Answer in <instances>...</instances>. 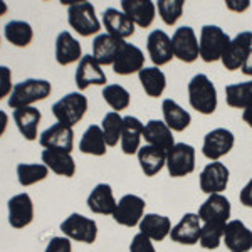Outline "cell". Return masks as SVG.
I'll return each mask as SVG.
<instances>
[{
  "label": "cell",
  "instance_id": "6da1fadb",
  "mask_svg": "<svg viewBox=\"0 0 252 252\" xmlns=\"http://www.w3.org/2000/svg\"><path fill=\"white\" fill-rule=\"evenodd\" d=\"M189 103L200 115H214L219 104L217 89L207 74H195L189 83Z\"/></svg>",
  "mask_w": 252,
  "mask_h": 252
},
{
  "label": "cell",
  "instance_id": "7a4b0ae2",
  "mask_svg": "<svg viewBox=\"0 0 252 252\" xmlns=\"http://www.w3.org/2000/svg\"><path fill=\"white\" fill-rule=\"evenodd\" d=\"M51 93H52V86L47 79L29 78L15 84L7 103H9V108L12 109L32 106L37 101H42L47 96H51Z\"/></svg>",
  "mask_w": 252,
  "mask_h": 252
},
{
  "label": "cell",
  "instance_id": "3957f363",
  "mask_svg": "<svg viewBox=\"0 0 252 252\" xmlns=\"http://www.w3.org/2000/svg\"><path fill=\"white\" fill-rule=\"evenodd\" d=\"M230 37L225 31L219 26L207 24L200 29V39H198V52L204 63H217L222 59L225 49L229 47Z\"/></svg>",
  "mask_w": 252,
  "mask_h": 252
},
{
  "label": "cell",
  "instance_id": "277c9868",
  "mask_svg": "<svg viewBox=\"0 0 252 252\" xmlns=\"http://www.w3.org/2000/svg\"><path fill=\"white\" fill-rule=\"evenodd\" d=\"M67 22L83 37L97 35L101 31V22L96 15V9L88 0H78L74 5L67 7Z\"/></svg>",
  "mask_w": 252,
  "mask_h": 252
},
{
  "label": "cell",
  "instance_id": "5b68a950",
  "mask_svg": "<svg viewBox=\"0 0 252 252\" xmlns=\"http://www.w3.org/2000/svg\"><path fill=\"white\" fill-rule=\"evenodd\" d=\"M88 97L79 91L69 93L59 101L52 104V115L58 120V123H63L72 128L79 123L88 111Z\"/></svg>",
  "mask_w": 252,
  "mask_h": 252
},
{
  "label": "cell",
  "instance_id": "8992f818",
  "mask_svg": "<svg viewBox=\"0 0 252 252\" xmlns=\"http://www.w3.org/2000/svg\"><path fill=\"white\" fill-rule=\"evenodd\" d=\"M64 237L81 244H94L97 239V223L83 214H71L61 222Z\"/></svg>",
  "mask_w": 252,
  "mask_h": 252
},
{
  "label": "cell",
  "instance_id": "52a82bcc",
  "mask_svg": "<svg viewBox=\"0 0 252 252\" xmlns=\"http://www.w3.org/2000/svg\"><path fill=\"white\" fill-rule=\"evenodd\" d=\"M145 200L140 195L135 193H126L118 200L116 209L113 212L111 217L115 219L116 223L123 227H138L141 222V219L145 217Z\"/></svg>",
  "mask_w": 252,
  "mask_h": 252
},
{
  "label": "cell",
  "instance_id": "ba28073f",
  "mask_svg": "<svg viewBox=\"0 0 252 252\" xmlns=\"http://www.w3.org/2000/svg\"><path fill=\"white\" fill-rule=\"evenodd\" d=\"M166 170L170 177L182 178L193 173L195 170V148L189 143H175L166 152Z\"/></svg>",
  "mask_w": 252,
  "mask_h": 252
},
{
  "label": "cell",
  "instance_id": "9c48e42d",
  "mask_svg": "<svg viewBox=\"0 0 252 252\" xmlns=\"http://www.w3.org/2000/svg\"><path fill=\"white\" fill-rule=\"evenodd\" d=\"M198 217L202 223H214V225H225L230 220L232 207L229 198L223 193H214L205 198V202L198 209Z\"/></svg>",
  "mask_w": 252,
  "mask_h": 252
},
{
  "label": "cell",
  "instance_id": "30bf717a",
  "mask_svg": "<svg viewBox=\"0 0 252 252\" xmlns=\"http://www.w3.org/2000/svg\"><path fill=\"white\" fill-rule=\"evenodd\" d=\"M235 145V136L227 128H215L209 131L202 143V153L210 161H220L222 157L229 155Z\"/></svg>",
  "mask_w": 252,
  "mask_h": 252
},
{
  "label": "cell",
  "instance_id": "8fae6325",
  "mask_svg": "<svg viewBox=\"0 0 252 252\" xmlns=\"http://www.w3.org/2000/svg\"><path fill=\"white\" fill-rule=\"evenodd\" d=\"M106 81L108 78L103 66L91 54H84L74 72V83L79 93L88 89L89 86H106Z\"/></svg>",
  "mask_w": 252,
  "mask_h": 252
},
{
  "label": "cell",
  "instance_id": "7c38bea8",
  "mask_svg": "<svg viewBox=\"0 0 252 252\" xmlns=\"http://www.w3.org/2000/svg\"><path fill=\"white\" fill-rule=\"evenodd\" d=\"M229 178L230 172L222 161H210L198 175V185L207 195L223 193L229 187Z\"/></svg>",
  "mask_w": 252,
  "mask_h": 252
},
{
  "label": "cell",
  "instance_id": "4fadbf2b",
  "mask_svg": "<svg viewBox=\"0 0 252 252\" xmlns=\"http://www.w3.org/2000/svg\"><path fill=\"white\" fill-rule=\"evenodd\" d=\"M172 47H173V56L178 61H182V63L192 64L200 58L197 34H195V31L189 26L178 27V29L173 32Z\"/></svg>",
  "mask_w": 252,
  "mask_h": 252
},
{
  "label": "cell",
  "instance_id": "5bb4252c",
  "mask_svg": "<svg viewBox=\"0 0 252 252\" xmlns=\"http://www.w3.org/2000/svg\"><path fill=\"white\" fill-rule=\"evenodd\" d=\"M251 49H252V32L251 31L239 32L235 37L230 39V44H229V47L225 49V52H223L220 63L223 64V67H225L227 71L242 69Z\"/></svg>",
  "mask_w": 252,
  "mask_h": 252
},
{
  "label": "cell",
  "instance_id": "9a60e30c",
  "mask_svg": "<svg viewBox=\"0 0 252 252\" xmlns=\"http://www.w3.org/2000/svg\"><path fill=\"white\" fill-rule=\"evenodd\" d=\"M202 225L204 223H202L198 214L187 212L172 227L170 239L177 244H182V246H195V244H198V239H200Z\"/></svg>",
  "mask_w": 252,
  "mask_h": 252
},
{
  "label": "cell",
  "instance_id": "2e32d148",
  "mask_svg": "<svg viewBox=\"0 0 252 252\" xmlns=\"http://www.w3.org/2000/svg\"><path fill=\"white\" fill-rule=\"evenodd\" d=\"M39 143L44 150H61L71 153L74 148V131L63 123H54L40 133Z\"/></svg>",
  "mask_w": 252,
  "mask_h": 252
},
{
  "label": "cell",
  "instance_id": "e0dca14e",
  "mask_svg": "<svg viewBox=\"0 0 252 252\" xmlns=\"http://www.w3.org/2000/svg\"><path fill=\"white\" fill-rule=\"evenodd\" d=\"M230 252L252 251V230L242 220L230 219L223 227V242Z\"/></svg>",
  "mask_w": 252,
  "mask_h": 252
},
{
  "label": "cell",
  "instance_id": "ac0fdd59",
  "mask_svg": "<svg viewBox=\"0 0 252 252\" xmlns=\"http://www.w3.org/2000/svg\"><path fill=\"white\" fill-rule=\"evenodd\" d=\"M9 223L14 229H24L34 220V202L29 193H17L7 202Z\"/></svg>",
  "mask_w": 252,
  "mask_h": 252
},
{
  "label": "cell",
  "instance_id": "d6986e66",
  "mask_svg": "<svg viewBox=\"0 0 252 252\" xmlns=\"http://www.w3.org/2000/svg\"><path fill=\"white\" fill-rule=\"evenodd\" d=\"M146 49H148V54L152 63L157 67L165 66L172 61L173 56V47H172V37L166 34L165 31H153L150 32L148 39H146Z\"/></svg>",
  "mask_w": 252,
  "mask_h": 252
},
{
  "label": "cell",
  "instance_id": "ffe728a7",
  "mask_svg": "<svg viewBox=\"0 0 252 252\" xmlns=\"http://www.w3.org/2000/svg\"><path fill=\"white\" fill-rule=\"evenodd\" d=\"M101 26L106 29V34L115 35L118 39H128L135 34V24L133 20L125 14L123 10H118L115 7H109L103 12Z\"/></svg>",
  "mask_w": 252,
  "mask_h": 252
},
{
  "label": "cell",
  "instance_id": "44dd1931",
  "mask_svg": "<svg viewBox=\"0 0 252 252\" xmlns=\"http://www.w3.org/2000/svg\"><path fill=\"white\" fill-rule=\"evenodd\" d=\"M123 39H118L109 34H97L93 40V58H94L101 66H113L120 54V51L125 46Z\"/></svg>",
  "mask_w": 252,
  "mask_h": 252
},
{
  "label": "cell",
  "instance_id": "7402d4cb",
  "mask_svg": "<svg viewBox=\"0 0 252 252\" xmlns=\"http://www.w3.org/2000/svg\"><path fill=\"white\" fill-rule=\"evenodd\" d=\"M111 67L120 76H129V74H135V72L138 74L145 67L143 51L138 46H135V44L126 42Z\"/></svg>",
  "mask_w": 252,
  "mask_h": 252
},
{
  "label": "cell",
  "instance_id": "603a6c76",
  "mask_svg": "<svg viewBox=\"0 0 252 252\" xmlns=\"http://www.w3.org/2000/svg\"><path fill=\"white\" fill-rule=\"evenodd\" d=\"M121 10L133 20V24L146 29L153 24L157 15V3L152 0H123Z\"/></svg>",
  "mask_w": 252,
  "mask_h": 252
},
{
  "label": "cell",
  "instance_id": "cb8c5ba5",
  "mask_svg": "<svg viewBox=\"0 0 252 252\" xmlns=\"http://www.w3.org/2000/svg\"><path fill=\"white\" fill-rule=\"evenodd\" d=\"M83 56V47H81L79 40L69 31L59 32L58 39H56V61L59 66L79 63Z\"/></svg>",
  "mask_w": 252,
  "mask_h": 252
},
{
  "label": "cell",
  "instance_id": "d4e9b609",
  "mask_svg": "<svg viewBox=\"0 0 252 252\" xmlns=\"http://www.w3.org/2000/svg\"><path fill=\"white\" fill-rule=\"evenodd\" d=\"M12 118H14V123L17 126L19 133L26 138L27 141L37 140V129L40 125V120H42V115H40V111L37 108L26 106V108L14 109Z\"/></svg>",
  "mask_w": 252,
  "mask_h": 252
},
{
  "label": "cell",
  "instance_id": "484cf974",
  "mask_svg": "<svg viewBox=\"0 0 252 252\" xmlns=\"http://www.w3.org/2000/svg\"><path fill=\"white\" fill-rule=\"evenodd\" d=\"M145 125L136 116L123 118V131H121V150L125 155H136L141 148V138H143Z\"/></svg>",
  "mask_w": 252,
  "mask_h": 252
},
{
  "label": "cell",
  "instance_id": "4316f807",
  "mask_svg": "<svg viewBox=\"0 0 252 252\" xmlns=\"http://www.w3.org/2000/svg\"><path fill=\"white\" fill-rule=\"evenodd\" d=\"M116 198L109 184H97L88 195V207L93 214L113 215L116 209Z\"/></svg>",
  "mask_w": 252,
  "mask_h": 252
},
{
  "label": "cell",
  "instance_id": "83f0119b",
  "mask_svg": "<svg viewBox=\"0 0 252 252\" xmlns=\"http://www.w3.org/2000/svg\"><path fill=\"white\" fill-rule=\"evenodd\" d=\"M172 222L166 215L161 214H145V217L141 219L140 225V232L146 235L150 241L153 242H161L166 237H170V230H172Z\"/></svg>",
  "mask_w": 252,
  "mask_h": 252
},
{
  "label": "cell",
  "instance_id": "f1b7e54d",
  "mask_svg": "<svg viewBox=\"0 0 252 252\" xmlns=\"http://www.w3.org/2000/svg\"><path fill=\"white\" fill-rule=\"evenodd\" d=\"M40 158H42V163L46 165L52 173L59 175V177H66V178L74 177L76 161L71 153L61 152V150H44Z\"/></svg>",
  "mask_w": 252,
  "mask_h": 252
},
{
  "label": "cell",
  "instance_id": "f546056e",
  "mask_svg": "<svg viewBox=\"0 0 252 252\" xmlns=\"http://www.w3.org/2000/svg\"><path fill=\"white\" fill-rule=\"evenodd\" d=\"M143 138H145L146 145L157 146V148L163 150V152L172 150V146L175 145L173 131L165 125V121H160V120H150L148 123L145 125Z\"/></svg>",
  "mask_w": 252,
  "mask_h": 252
},
{
  "label": "cell",
  "instance_id": "4dcf8cb0",
  "mask_svg": "<svg viewBox=\"0 0 252 252\" xmlns=\"http://www.w3.org/2000/svg\"><path fill=\"white\" fill-rule=\"evenodd\" d=\"M138 163L146 177H155L166 166V152L152 145H145L138 150Z\"/></svg>",
  "mask_w": 252,
  "mask_h": 252
},
{
  "label": "cell",
  "instance_id": "1f68e13d",
  "mask_svg": "<svg viewBox=\"0 0 252 252\" xmlns=\"http://www.w3.org/2000/svg\"><path fill=\"white\" fill-rule=\"evenodd\" d=\"M161 113H163V121L172 131H185L192 123V116L177 103L175 99L166 97L161 103Z\"/></svg>",
  "mask_w": 252,
  "mask_h": 252
},
{
  "label": "cell",
  "instance_id": "d6a6232c",
  "mask_svg": "<svg viewBox=\"0 0 252 252\" xmlns=\"http://www.w3.org/2000/svg\"><path fill=\"white\" fill-rule=\"evenodd\" d=\"M108 145L104 140L103 129L97 125H91L84 131V135L81 136L79 141V152L84 155H93V157H104L108 152Z\"/></svg>",
  "mask_w": 252,
  "mask_h": 252
},
{
  "label": "cell",
  "instance_id": "836d02e7",
  "mask_svg": "<svg viewBox=\"0 0 252 252\" xmlns=\"http://www.w3.org/2000/svg\"><path fill=\"white\" fill-rule=\"evenodd\" d=\"M141 88L150 97H160L166 89V76L160 67H143L138 72Z\"/></svg>",
  "mask_w": 252,
  "mask_h": 252
},
{
  "label": "cell",
  "instance_id": "e575fe53",
  "mask_svg": "<svg viewBox=\"0 0 252 252\" xmlns=\"http://www.w3.org/2000/svg\"><path fill=\"white\" fill-rule=\"evenodd\" d=\"M3 35L15 47H27L34 39V29L29 22L24 20H10L3 27Z\"/></svg>",
  "mask_w": 252,
  "mask_h": 252
},
{
  "label": "cell",
  "instance_id": "d590c367",
  "mask_svg": "<svg viewBox=\"0 0 252 252\" xmlns=\"http://www.w3.org/2000/svg\"><path fill=\"white\" fill-rule=\"evenodd\" d=\"M225 101L230 108L235 109H246L249 104H252V79L229 84L225 88Z\"/></svg>",
  "mask_w": 252,
  "mask_h": 252
},
{
  "label": "cell",
  "instance_id": "8d00e7d4",
  "mask_svg": "<svg viewBox=\"0 0 252 252\" xmlns=\"http://www.w3.org/2000/svg\"><path fill=\"white\" fill-rule=\"evenodd\" d=\"M49 168L44 163H19L17 165V180L22 187H31L34 184L46 180Z\"/></svg>",
  "mask_w": 252,
  "mask_h": 252
},
{
  "label": "cell",
  "instance_id": "74e56055",
  "mask_svg": "<svg viewBox=\"0 0 252 252\" xmlns=\"http://www.w3.org/2000/svg\"><path fill=\"white\" fill-rule=\"evenodd\" d=\"M103 99L116 113L123 111L131 103V96H129L128 89L123 88L121 84H106L103 88Z\"/></svg>",
  "mask_w": 252,
  "mask_h": 252
},
{
  "label": "cell",
  "instance_id": "f35d334b",
  "mask_svg": "<svg viewBox=\"0 0 252 252\" xmlns=\"http://www.w3.org/2000/svg\"><path fill=\"white\" fill-rule=\"evenodd\" d=\"M101 129H103L106 145L116 146L118 141L121 140V131H123V116L116 111L106 113L101 121Z\"/></svg>",
  "mask_w": 252,
  "mask_h": 252
},
{
  "label": "cell",
  "instance_id": "ab89813d",
  "mask_svg": "<svg viewBox=\"0 0 252 252\" xmlns=\"http://www.w3.org/2000/svg\"><path fill=\"white\" fill-rule=\"evenodd\" d=\"M185 9L184 0H158L157 10L160 19L163 20L166 26H175L180 20L182 14Z\"/></svg>",
  "mask_w": 252,
  "mask_h": 252
},
{
  "label": "cell",
  "instance_id": "60d3db41",
  "mask_svg": "<svg viewBox=\"0 0 252 252\" xmlns=\"http://www.w3.org/2000/svg\"><path fill=\"white\" fill-rule=\"evenodd\" d=\"M223 227L225 225H214V223H204L202 225L198 246L205 251H215L223 242Z\"/></svg>",
  "mask_w": 252,
  "mask_h": 252
},
{
  "label": "cell",
  "instance_id": "b9f144b4",
  "mask_svg": "<svg viewBox=\"0 0 252 252\" xmlns=\"http://www.w3.org/2000/svg\"><path fill=\"white\" fill-rule=\"evenodd\" d=\"M129 252H157V249H155V244H153V241H150L146 235L138 232L135 237L131 239Z\"/></svg>",
  "mask_w": 252,
  "mask_h": 252
},
{
  "label": "cell",
  "instance_id": "7bdbcfd3",
  "mask_svg": "<svg viewBox=\"0 0 252 252\" xmlns=\"http://www.w3.org/2000/svg\"><path fill=\"white\" fill-rule=\"evenodd\" d=\"M14 84H12V71L7 66H0V99L10 96Z\"/></svg>",
  "mask_w": 252,
  "mask_h": 252
},
{
  "label": "cell",
  "instance_id": "ee69618b",
  "mask_svg": "<svg viewBox=\"0 0 252 252\" xmlns=\"http://www.w3.org/2000/svg\"><path fill=\"white\" fill-rule=\"evenodd\" d=\"M44 252H72V244L71 239L67 237H52L51 241L47 242L46 251Z\"/></svg>",
  "mask_w": 252,
  "mask_h": 252
},
{
  "label": "cell",
  "instance_id": "f6af8a7d",
  "mask_svg": "<svg viewBox=\"0 0 252 252\" xmlns=\"http://www.w3.org/2000/svg\"><path fill=\"white\" fill-rule=\"evenodd\" d=\"M239 200H241V204L244 207H247V209H252V178L242 187L241 193H239Z\"/></svg>",
  "mask_w": 252,
  "mask_h": 252
},
{
  "label": "cell",
  "instance_id": "bcb514c9",
  "mask_svg": "<svg viewBox=\"0 0 252 252\" xmlns=\"http://www.w3.org/2000/svg\"><path fill=\"white\" fill-rule=\"evenodd\" d=\"M225 7L230 12H235V14H242V12H246L251 7V2H249V0H227Z\"/></svg>",
  "mask_w": 252,
  "mask_h": 252
},
{
  "label": "cell",
  "instance_id": "7dc6e473",
  "mask_svg": "<svg viewBox=\"0 0 252 252\" xmlns=\"http://www.w3.org/2000/svg\"><path fill=\"white\" fill-rule=\"evenodd\" d=\"M7 125H9V115L0 109V136H3V133H5V129H7Z\"/></svg>",
  "mask_w": 252,
  "mask_h": 252
},
{
  "label": "cell",
  "instance_id": "c3c4849f",
  "mask_svg": "<svg viewBox=\"0 0 252 252\" xmlns=\"http://www.w3.org/2000/svg\"><path fill=\"white\" fill-rule=\"evenodd\" d=\"M242 72L246 76H251V78H252V49H251L249 56H247L246 63H244V66H242Z\"/></svg>",
  "mask_w": 252,
  "mask_h": 252
},
{
  "label": "cell",
  "instance_id": "681fc988",
  "mask_svg": "<svg viewBox=\"0 0 252 252\" xmlns=\"http://www.w3.org/2000/svg\"><path fill=\"white\" fill-rule=\"evenodd\" d=\"M242 120H244V123H247V126L252 129V104H249V106L242 111Z\"/></svg>",
  "mask_w": 252,
  "mask_h": 252
},
{
  "label": "cell",
  "instance_id": "f907efd6",
  "mask_svg": "<svg viewBox=\"0 0 252 252\" xmlns=\"http://www.w3.org/2000/svg\"><path fill=\"white\" fill-rule=\"evenodd\" d=\"M9 12V5H7V2H3V0H0V17H3V15Z\"/></svg>",
  "mask_w": 252,
  "mask_h": 252
}]
</instances>
